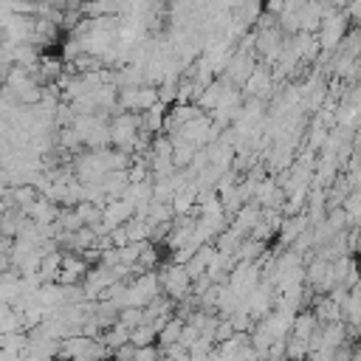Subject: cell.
I'll list each match as a JSON object with an SVG mask.
<instances>
[{
	"mask_svg": "<svg viewBox=\"0 0 361 361\" xmlns=\"http://www.w3.org/2000/svg\"><path fill=\"white\" fill-rule=\"evenodd\" d=\"M110 127V144L116 149H133L138 147V127H141V118L135 113H118L113 116V121L107 124Z\"/></svg>",
	"mask_w": 361,
	"mask_h": 361,
	"instance_id": "cell-1",
	"label": "cell"
},
{
	"mask_svg": "<svg viewBox=\"0 0 361 361\" xmlns=\"http://www.w3.org/2000/svg\"><path fill=\"white\" fill-rule=\"evenodd\" d=\"M158 282H161V290L169 293L172 299H183L192 288V276L186 274V265L178 262V265H169L158 274Z\"/></svg>",
	"mask_w": 361,
	"mask_h": 361,
	"instance_id": "cell-2",
	"label": "cell"
}]
</instances>
